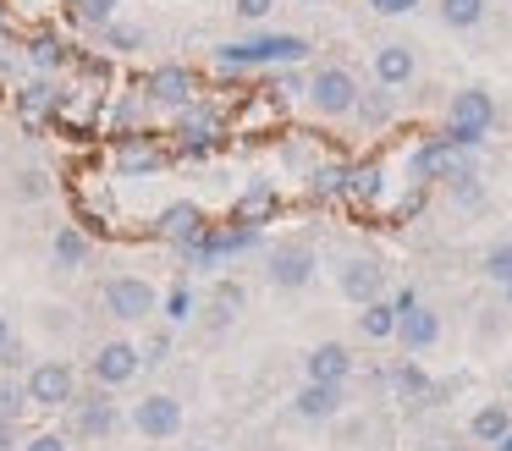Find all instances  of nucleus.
<instances>
[{
    "label": "nucleus",
    "mask_w": 512,
    "mask_h": 451,
    "mask_svg": "<svg viewBox=\"0 0 512 451\" xmlns=\"http://www.w3.org/2000/svg\"><path fill=\"white\" fill-rule=\"evenodd\" d=\"M100 297H105V314L122 319V325H144V319L160 308V292L144 281V275H111Z\"/></svg>",
    "instance_id": "nucleus-1"
},
{
    "label": "nucleus",
    "mask_w": 512,
    "mask_h": 451,
    "mask_svg": "<svg viewBox=\"0 0 512 451\" xmlns=\"http://www.w3.org/2000/svg\"><path fill=\"white\" fill-rule=\"evenodd\" d=\"M490 121H496V99H490L485 88H457L452 94V132H446V138H452L457 149H474L490 132Z\"/></svg>",
    "instance_id": "nucleus-2"
},
{
    "label": "nucleus",
    "mask_w": 512,
    "mask_h": 451,
    "mask_svg": "<svg viewBox=\"0 0 512 451\" xmlns=\"http://www.w3.org/2000/svg\"><path fill=\"white\" fill-rule=\"evenodd\" d=\"M72 385H78V374H72V363H61V358H45V363H34V369L23 374L28 407H67Z\"/></svg>",
    "instance_id": "nucleus-3"
},
{
    "label": "nucleus",
    "mask_w": 512,
    "mask_h": 451,
    "mask_svg": "<svg viewBox=\"0 0 512 451\" xmlns=\"http://www.w3.org/2000/svg\"><path fill=\"white\" fill-rule=\"evenodd\" d=\"M309 105L320 110V116H353L358 77L347 72V66H320V72L309 77Z\"/></svg>",
    "instance_id": "nucleus-4"
},
{
    "label": "nucleus",
    "mask_w": 512,
    "mask_h": 451,
    "mask_svg": "<svg viewBox=\"0 0 512 451\" xmlns=\"http://www.w3.org/2000/svg\"><path fill=\"white\" fill-rule=\"evenodd\" d=\"M226 66H276V61H303L309 55V39H292V33H276V39H254V44H221Z\"/></svg>",
    "instance_id": "nucleus-5"
},
{
    "label": "nucleus",
    "mask_w": 512,
    "mask_h": 451,
    "mask_svg": "<svg viewBox=\"0 0 512 451\" xmlns=\"http://www.w3.org/2000/svg\"><path fill=\"white\" fill-rule=\"evenodd\" d=\"M138 369H144V352H138L133 341H105V347L94 352V363H89L94 385H105V391H116V385L138 380Z\"/></svg>",
    "instance_id": "nucleus-6"
},
{
    "label": "nucleus",
    "mask_w": 512,
    "mask_h": 451,
    "mask_svg": "<svg viewBox=\"0 0 512 451\" xmlns=\"http://www.w3.org/2000/svg\"><path fill=\"white\" fill-rule=\"evenodd\" d=\"M336 286H342L347 303L364 308L386 292V270H380V259H369V253H353V259H342V270H336Z\"/></svg>",
    "instance_id": "nucleus-7"
},
{
    "label": "nucleus",
    "mask_w": 512,
    "mask_h": 451,
    "mask_svg": "<svg viewBox=\"0 0 512 451\" xmlns=\"http://www.w3.org/2000/svg\"><path fill=\"white\" fill-rule=\"evenodd\" d=\"M397 341L408 352L435 347V341H441V314H435V308H424V303H413V297L402 292L397 297Z\"/></svg>",
    "instance_id": "nucleus-8"
},
{
    "label": "nucleus",
    "mask_w": 512,
    "mask_h": 451,
    "mask_svg": "<svg viewBox=\"0 0 512 451\" xmlns=\"http://www.w3.org/2000/svg\"><path fill=\"white\" fill-rule=\"evenodd\" d=\"M133 424H138V435H149V440H171L182 429V402L171 391H149L144 402L133 407Z\"/></svg>",
    "instance_id": "nucleus-9"
},
{
    "label": "nucleus",
    "mask_w": 512,
    "mask_h": 451,
    "mask_svg": "<svg viewBox=\"0 0 512 451\" xmlns=\"http://www.w3.org/2000/svg\"><path fill=\"white\" fill-rule=\"evenodd\" d=\"M270 281H276L281 292L309 286L314 281V248L309 242H281V248H270Z\"/></svg>",
    "instance_id": "nucleus-10"
},
{
    "label": "nucleus",
    "mask_w": 512,
    "mask_h": 451,
    "mask_svg": "<svg viewBox=\"0 0 512 451\" xmlns=\"http://www.w3.org/2000/svg\"><path fill=\"white\" fill-rule=\"evenodd\" d=\"M116 424H122V413H116L111 396H83V407L72 413V435L78 440H105L116 435Z\"/></svg>",
    "instance_id": "nucleus-11"
},
{
    "label": "nucleus",
    "mask_w": 512,
    "mask_h": 451,
    "mask_svg": "<svg viewBox=\"0 0 512 451\" xmlns=\"http://www.w3.org/2000/svg\"><path fill=\"white\" fill-rule=\"evenodd\" d=\"M303 374L320 385H347V374H353V352L342 347V341H320V347L303 358Z\"/></svg>",
    "instance_id": "nucleus-12"
},
{
    "label": "nucleus",
    "mask_w": 512,
    "mask_h": 451,
    "mask_svg": "<svg viewBox=\"0 0 512 451\" xmlns=\"http://www.w3.org/2000/svg\"><path fill=\"white\" fill-rule=\"evenodd\" d=\"M149 99H155L160 110L193 105V72H188V66H160V72L149 77Z\"/></svg>",
    "instance_id": "nucleus-13"
},
{
    "label": "nucleus",
    "mask_w": 512,
    "mask_h": 451,
    "mask_svg": "<svg viewBox=\"0 0 512 451\" xmlns=\"http://www.w3.org/2000/svg\"><path fill=\"white\" fill-rule=\"evenodd\" d=\"M413 72H419V61H413L408 44H380L375 50V83L380 88H408Z\"/></svg>",
    "instance_id": "nucleus-14"
},
{
    "label": "nucleus",
    "mask_w": 512,
    "mask_h": 451,
    "mask_svg": "<svg viewBox=\"0 0 512 451\" xmlns=\"http://www.w3.org/2000/svg\"><path fill=\"white\" fill-rule=\"evenodd\" d=\"M298 418H309V424H325V418L342 413V385H320V380H303L298 391Z\"/></svg>",
    "instance_id": "nucleus-15"
},
{
    "label": "nucleus",
    "mask_w": 512,
    "mask_h": 451,
    "mask_svg": "<svg viewBox=\"0 0 512 451\" xmlns=\"http://www.w3.org/2000/svg\"><path fill=\"white\" fill-rule=\"evenodd\" d=\"M507 429H512V413H507L501 402H485L474 418H468V435H474L479 446H496V440L507 435Z\"/></svg>",
    "instance_id": "nucleus-16"
},
{
    "label": "nucleus",
    "mask_w": 512,
    "mask_h": 451,
    "mask_svg": "<svg viewBox=\"0 0 512 451\" xmlns=\"http://www.w3.org/2000/svg\"><path fill=\"white\" fill-rule=\"evenodd\" d=\"M50 253H56L61 270H83V264H89V253H94V242L83 237L78 226H61V231H56V242H50Z\"/></svg>",
    "instance_id": "nucleus-17"
},
{
    "label": "nucleus",
    "mask_w": 512,
    "mask_h": 451,
    "mask_svg": "<svg viewBox=\"0 0 512 451\" xmlns=\"http://www.w3.org/2000/svg\"><path fill=\"white\" fill-rule=\"evenodd\" d=\"M358 330H364L369 341H386V336H397V303H364V314H358Z\"/></svg>",
    "instance_id": "nucleus-18"
},
{
    "label": "nucleus",
    "mask_w": 512,
    "mask_h": 451,
    "mask_svg": "<svg viewBox=\"0 0 512 451\" xmlns=\"http://www.w3.org/2000/svg\"><path fill=\"white\" fill-rule=\"evenodd\" d=\"M441 22L446 28H479L485 22V11H490V0H441Z\"/></svg>",
    "instance_id": "nucleus-19"
},
{
    "label": "nucleus",
    "mask_w": 512,
    "mask_h": 451,
    "mask_svg": "<svg viewBox=\"0 0 512 451\" xmlns=\"http://www.w3.org/2000/svg\"><path fill=\"white\" fill-rule=\"evenodd\" d=\"M67 6L83 28H105V22H116V6H122V0H67Z\"/></svg>",
    "instance_id": "nucleus-20"
},
{
    "label": "nucleus",
    "mask_w": 512,
    "mask_h": 451,
    "mask_svg": "<svg viewBox=\"0 0 512 451\" xmlns=\"http://www.w3.org/2000/svg\"><path fill=\"white\" fill-rule=\"evenodd\" d=\"M237 308H243V286L221 281V286H215V303H210V319H215V325H232Z\"/></svg>",
    "instance_id": "nucleus-21"
},
{
    "label": "nucleus",
    "mask_w": 512,
    "mask_h": 451,
    "mask_svg": "<svg viewBox=\"0 0 512 451\" xmlns=\"http://www.w3.org/2000/svg\"><path fill=\"white\" fill-rule=\"evenodd\" d=\"M166 231L177 242H193V237H199V209H193V204H171L166 209Z\"/></svg>",
    "instance_id": "nucleus-22"
},
{
    "label": "nucleus",
    "mask_w": 512,
    "mask_h": 451,
    "mask_svg": "<svg viewBox=\"0 0 512 451\" xmlns=\"http://www.w3.org/2000/svg\"><path fill=\"white\" fill-rule=\"evenodd\" d=\"M23 407H28L23 385H17V380H0V429L17 424V418H23Z\"/></svg>",
    "instance_id": "nucleus-23"
},
{
    "label": "nucleus",
    "mask_w": 512,
    "mask_h": 451,
    "mask_svg": "<svg viewBox=\"0 0 512 451\" xmlns=\"http://www.w3.org/2000/svg\"><path fill=\"white\" fill-rule=\"evenodd\" d=\"M485 275H490V281H501V286L512 281V242H496V248L485 253Z\"/></svg>",
    "instance_id": "nucleus-24"
},
{
    "label": "nucleus",
    "mask_w": 512,
    "mask_h": 451,
    "mask_svg": "<svg viewBox=\"0 0 512 451\" xmlns=\"http://www.w3.org/2000/svg\"><path fill=\"white\" fill-rule=\"evenodd\" d=\"M353 110H358L364 121H386V116H391V88H375L369 99L358 94V105H353Z\"/></svg>",
    "instance_id": "nucleus-25"
},
{
    "label": "nucleus",
    "mask_w": 512,
    "mask_h": 451,
    "mask_svg": "<svg viewBox=\"0 0 512 451\" xmlns=\"http://www.w3.org/2000/svg\"><path fill=\"white\" fill-rule=\"evenodd\" d=\"M105 44H111V50H138V44H144V28H122V22H105Z\"/></svg>",
    "instance_id": "nucleus-26"
},
{
    "label": "nucleus",
    "mask_w": 512,
    "mask_h": 451,
    "mask_svg": "<svg viewBox=\"0 0 512 451\" xmlns=\"http://www.w3.org/2000/svg\"><path fill=\"white\" fill-rule=\"evenodd\" d=\"M45 193H50V176L45 171H34V165L17 171V198H45Z\"/></svg>",
    "instance_id": "nucleus-27"
},
{
    "label": "nucleus",
    "mask_w": 512,
    "mask_h": 451,
    "mask_svg": "<svg viewBox=\"0 0 512 451\" xmlns=\"http://www.w3.org/2000/svg\"><path fill=\"white\" fill-rule=\"evenodd\" d=\"M237 17H243V22H265L270 17V11H276V0H237Z\"/></svg>",
    "instance_id": "nucleus-28"
},
{
    "label": "nucleus",
    "mask_w": 512,
    "mask_h": 451,
    "mask_svg": "<svg viewBox=\"0 0 512 451\" xmlns=\"http://www.w3.org/2000/svg\"><path fill=\"white\" fill-rule=\"evenodd\" d=\"M424 0H369V11H380V17H408V11H419Z\"/></svg>",
    "instance_id": "nucleus-29"
},
{
    "label": "nucleus",
    "mask_w": 512,
    "mask_h": 451,
    "mask_svg": "<svg viewBox=\"0 0 512 451\" xmlns=\"http://www.w3.org/2000/svg\"><path fill=\"white\" fill-rule=\"evenodd\" d=\"M23 451H67V435H56V429H45V435H28Z\"/></svg>",
    "instance_id": "nucleus-30"
},
{
    "label": "nucleus",
    "mask_w": 512,
    "mask_h": 451,
    "mask_svg": "<svg viewBox=\"0 0 512 451\" xmlns=\"http://www.w3.org/2000/svg\"><path fill=\"white\" fill-rule=\"evenodd\" d=\"M28 55H34V66H56L61 61V44L56 39H34V50H28Z\"/></svg>",
    "instance_id": "nucleus-31"
},
{
    "label": "nucleus",
    "mask_w": 512,
    "mask_h": 451,
    "mask_svg": "<svg viewBox=\"0 0 512 451\" xmlns=\"http://www.w3.org/2000/svg\"><path fill=\"white\" fill-rule=\"evenodd\" d=\"M50 94H56L50 83H28V88H23V105H28V110H45V105H50Z\"/></svg>",
    "instance_id": "nucleus-32"
},
{
    "label": "nucleus",
    "mask_w": 512,
    "mask_h": 451,
    "mask_svg": "<svg viewBox=\"0 0 512 451\" xmlns=\"http://www.w3.org/2000/svg\"><path fill=\"white\" fill-rule=\"evenodd\" d=\"M144 352V363H166V352H171V330H160L155 341H149V347H138Z\"/></svg>",
    "instance_id": "nucleus-33"
},
{
    "label": "nucleus",
    "mask_w": 512,
    "mask_h": 451,
    "mask_svg": "<svg viewBox=\"0 0 512 451\" xmlns=\"http://www.w3.org/2000/svg\"><path fill=\"white\" fill-rule=\"evenodd\" d=\"M397 385H402V391H424V374L408 363V369H397Z\"/></svg>",
    "instance_id": "nucleus-34"
},
{
    "label": "nucleus",
    "mask_w": 512,
    "mask_h": 451,
    "mask_svg": "<svg viewBox=\"0 0 512 451\" xmlns=\"http://www.w3.org/2000/svg\"><path fill=\"white\" fill-rule=\"evenodd\" d=\"M12 347V325H6V314H0V352Z\"/></svg>",
    "instance_id": "nucleus-35"
},
{
    "label": "nucleus",
    "mask_w": 512,
    "mask_h": 451,
    "mask_svg": "<svg viewBox=\"0 0 512 451\" xmlns=\"http://www.w3.org/2000/svg\"><path fill=\"white\" fill-rule=\"evenodd\" d=\"M496 451H512V429H507V435H501V440H496Z\"/></svg>",
    "instance_id": "nucleus-36"
},
{
    "label": "nucleus",
    "mask_w": 512,
    "mask_h": 451,
    "mask_svg": "<svg viewBox=\"0 0 512 451\" xmlns=\"http://www.w3.org/2000/svg\"><path fill=\"white\" fill-rule=\"evenodd\" d=\"M298 6H325V0H298Z\"/></svg>",
    "instance_id": "nucleus-37"
},
{
    "label": "nucleus",
    "mask_w": 512,
    "mask_h": 451,
    "mask_svg": "<svg viewBox=\"0 0 512 451\" xmlns=\"http://www.w3.org/2000/svg\"><path fill=\"white\" fill-rule=\"evenodd\" d=\"M188 451H215V446H188Z\"/></svg>",
    "instance_id": "nucleus-38"
},
{
    "label": "nucleus",
    "mask_w": 512,
    "mask_h": 451,
    "mask_svg": "<svg viewBox=\"0 0 512 451\" xmlns=\"http://www.w3.org/2000/svg\"><path fill=\"white\" fill-rule=\"evenodd\" d=\"M507 303H512V281H507Z\"/></svg>",
    "instance_id": "nucleus-39"
}]
</instances>
